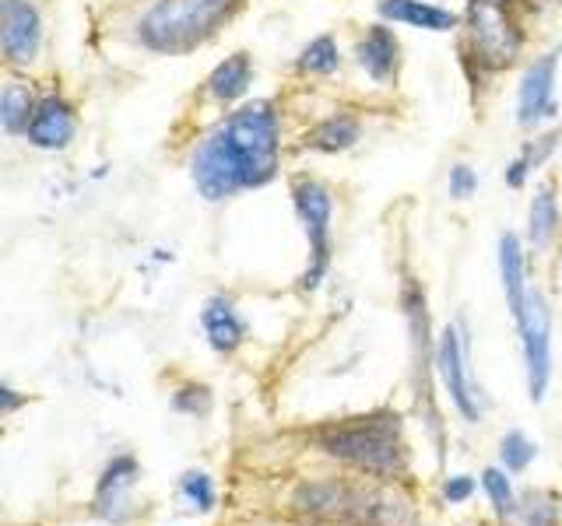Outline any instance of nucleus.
<instances>
[{
	"instance_id": "28",
	"label": "nucleus",
	"mask_w": 562,
	"mask_h": 526,
	"mask_svg": "<svg viewBox=\"0 0 562 526\" xmlns=\"http://www.w3.org/2000/svg\"><path fill=\"white\" fill-rule=\"evenodd\" d=\"M22 403H25L22 393H14V390H8V386H0V418L11 414V411H18Z\"/></svg>"
},
{
	"instance_id": "18",
	"label": "nucleus",
	"mask_w": 562,
	"mask_h": 526,
	"mask_svg": "<svg viewBox=\"0 0 562 526\" xmlns=\"http://www.w3.org/2000/svg\"><path fill=\"white\" fill-rule=\"evenodd\" d=\"M527 236H531L535 250H549L559 236V201L552 183H544L538 190V197L531 204V218H527Z\"/></svg>"
},
{
	"instance_id": "13",
	"label": "nucleus",
	"mask_w": 562,
	"mask_h": 526,
	"mask_svg": "<svg viewBox=\"0 0 562 526\" xmlns=\"http://www.w3.org/2000/svg\"><path fill=\"white\" fill-rule=\"evenodd\" d=\"M380 14L386 22H401L426 32H450L457 28V14L447 8H436L429 0H380Z\"/></svg>"
},
{
	"instance_id": "21",
	"label": "nucleus",
	"mask_w": 562,
	"mask_h": 526,
	"mask_svg": "<svg viewBox=\"0 0 562 526\" xmlns=\"http://www.w3.org/2000/svg\"><path fill=\"white\" fill-rule=\"evenodd\" d=\"M341 64V53H338V43H334V35H316V39L299 53V70H306V75H334Z\"/></svg>"
},
{
	"instance_id": "26",
	"label": "nucleus",
	"mask_w": 562,
	"mask_h": 526,
	"mask_svg": "<svg viewBox=\"0 0 562 526\" xmlns=\"http://www.w3.org/2000/svg\"><path fill=\"white\" fill-rule=\"evenodd\" d=\"M474 491V481L468 478V473H457V478H447L443 484V499L447 502H468Z\"/></svg>"
},
{
	"instance_id": "9",
	"label": "nucleus",
	"mask_w": 562,
	"mask_h": 526,
	"mask_svg": "<svg viewBox=\"0 0 562 526\" xmlns=\"http://www.w3.org/2000/svg\"><path fill=\"white\" fill-rule=\"evenodd\" d=\"M555 67H559V53H549V57H541L527 67L520 92H517L520 127H535L538 119L555 116Z\"/></svg>"
},
{
	"instance_id": "5",
	"label": "nucleus",
	"mask_w": 562,
	"mask_h": 526,
	"mask_svg": "<svg viewBox=\"0 0 562 526\" xmlns=\"http://www.w3.org/2000/svg\"><path fill=\"white\" fill-rule=\"evenodd\" d=\"M517 333L527 362V390H531L535 403H541L552 379V312H549V298L541 291L527 295V306L517 320Z\"/></svg>"
},
{
	"instance_id": "14",
	"label": "nucleus",
	"mask_w": 562,
	"mask_h": 526,
	"mask_svg": "<svg viewBox=\"0 0 562 526\" xmlns=\"http://www.w3.org/2000/svg\"><path fill=\"white\" fill-rule=\"evenodd\" d=\"M499 274H503V291H506V306H509V316H514V323L520 320V312L527 306V277H524V250H520V239L517 236H503L499 239Z\"/></svg>"
},
{
	"instance_id": "27",
	"label": "nucleus",
	"mask_w": 562,
	"mask_h": 526,
	"mask_svg": "<svg viewBox=\"0 0 562 526\" xmlns=\"http://www.w3.org/2000/svg\"><path fill=\"white\" fill-rule=\"evenodd\" d=\"M527 172H531V162L520 155V158H514V162L506 165V186H514V190H520L524 183H527Z\"/></svg>"
},
{
	"instance_id": "10",
	"label": "nucleus",
	"mask_w": 562,
	"mask_h": 526,
	"mask_svg": "<svg viewBox=\"0 0 562 526\" xmlns=\"http://www.w3.org/2000/svg\"><path fill=\"white\" fill-rule=\"evenodd\" d=\"M439 376L447 382V393L453 400V408L461 411L468 421H479V397H474V386L468 379V365H464V341L457 327H447L443 338H439Z\"/></svg>"
},
{
	"instance_id": "16",
	"label": "nucleus",
	"mask_w": 562,
	"mask_h": 526,
	"mask_svg": "<svg viewBox=\"0 0 562 526\" xmlns=\"http://www.w3.org/2000/svg\"><path fill=\"white\" fill-rule=\"evenodd\" d=\"M201 323H204V333H207V341L215 351H236L239 347L243 320H239V312L228 298H222V295L207 298V306L201 312Z\"/></svg>"
},
{
	"instance_id": "23",
	"label": "nucleus",
	"mask_w": 562,
	"mask_h": 526,
	"mask_svg": "<svg viewBox=\"0 0 562 526\" xmlns=\"http://www.w3.org/2000/svg\"><path fill=\"white\" fill-rule=\"evenodd\" d=\"M482 488H485V495L492 499V505H496V513L499 516H509L517 508V502H514V484H509V478L503 470H485L482 473Z\"/></svg>"
},
{
	"instance_id": "19",
	"label": "nucleus",
	"mask_w": 562,
	"mask_h": 526,
	"mask_svg": "<svg viewBox=\"0 0 562 526\" xmlns=\"http://www.w3.org/2000/svg\"><path fill=\"white\" fill-rule=\"evenodd\" d=\"M359 137H362V123H359L356 116L338 113V116H330V119H324V123H316V127L310 130V137H306V145H310L313 151H327V155H334V151L351 148Z\"/></svg>"
},
{
	"instance_id": "1",
	"label": "nucleus",
	"mask_w": 562,
	"mask_h": 526,
	"mask_svg": "<svg viewBox=\"0 0 562 526\" xmlns=\"http://www.w3.org/2000/svg\"><path fill=\"white\" fill-rule=\"evenodd\" d=\"M278 151L281 123L274 105L250 102L193 151V183L207 201H225L239 190L263 186L278 172Z\"/></svg>"
},
{
	"instance_id": "25",
	"label": "nucleus",
	"mask_w": 562,
	"mask_h": 526,
	"mask_svg": "<svg viewBox=\"0 0 562 526\" xmlns=\"http://www.w3.org/2000/svg\"><path fill=\"white\" fill-rule=\"evenodd\" d=\"M474 190H479V175L471 172V165H453L450 169V197L468 201V197H474Z\"/></svg>"
},
{
	"instance_id": "7",
	"label": "nucleus",
	"mask_w": 562,
	"mask_h": 526,
	"mask_svg": "<svg viewBox=\"0 0 562 526\" xmlns=\"http://www.w3.org/2000/svg\"><path fill=\"white\" fill-rule=\"evenodd\" d=\"M468 28L479 60L485 67H506L520 49V32L509 22L506 0H471Z\"/></svg>"
},
{
	"instance_id": "8",
	"label": "nucleus",
	"mask_w": 562,
	"mask_h": 526,
	"mask_svg": "<svg viewBox=\"0 0 562 526\" xmlns=\"http://www.w3.org/2000/svg\"><path fill=\"white\" fill-rule=\"evenodd\" d=\"M43 43V18L32 0H0V60L32 64Z\"/></svg>"
},
{
	"instance_id": "4",
	"label": "nucleus",
	"mask_w": 562,
	"mask_h": 526,
	"mask_svg": "<svg viewBox=\"0 0 562 526\" xmlns=\"http://www.w3.org/2000/svg\"><path fill=\"white\" fill-rule=\"evenodd\" d=\"M228 11H233V0H158L140 18L137 35L151 53L183 57V53L198 49L204 39L215 35Z\"/></svg>"
},
{
	"instance_id": "22",
	"label": "nucleus",
	"mask_w": 562,
	"mask_h": 526,
	"mask_svg": "<svg viewBox=\"0 0 562 526\" xmlns=\"http://www.w3.org/2000/svg\"><path fill=\"white\" fill-rule=\"evenodd\" d=\"M499 456H503V467L517 473V470H524V467H531V460L538 456V446H535L524 432H509V435L503 438Z\"/></svg>"
},
{
	"instance_id": "11",
	"label": "nucleus",
	"mask_w": 562,
	"mask_h": 526,
	"mask_svg": "<svg viewBox=\"0 0 562 526\" xmlns=\"http://www.w3.org/2000/svg\"><path fill=\"white\" fill-rule=\"evenodd\" d=\"M75 130H78L75 110H70L64 99L46 95V99L35 102L32 119H29V127H25V137L32 140L35 148L60 151V148L70 145V140H75Z\"/></svg>"
},
{
	"instance_id": "15",
	"label": "nucleus",
	"mask_w": 562,
	"mask_h": 526,
	"mask_svg": "<svg viewBox=\"0 0 562 526\" xmlns=\"http://www.w3.org/2000/svg\"><path fill=\"white\" fill-rule=\"evenodd\" d=\"M134 481H137V464L131 456H120V460L105 467L99 481V495H95L99 513L110 519H123V505H127V491L134 488Z\"/></svg>"
},
{
	"instance_id": "12",
	"label": "nucleus",
	"mask_w": 562,
	"mask_h": 526,
	"mask_svg": "<svg viewBox=\"0 0 562 526\" xmlns=\"http://www.w3.org/2000/svg\"><path fill=\"white\" fill-rule=\"evenodd\" d=\"M356 57H359V64L369 78L380 81V84H391L401 70V43L386 25H373L359 39Z\"/></svg>"
},
{
	"instance_id": "6",
	"label": "nucleus",
	"mask_w": 562,
	"mask_h": 526,
	"mask_svg": "<svg viewBox=\"0 0 562 526\" xmlns=\"http://www.w3.org/2000/svg\"><path fill=\"white\" fill-rule=\"evenodd\" d=\"M292 204H295V215L303 218L306 228V239H310V267L303 285L316 288L327 274V260H330V193L324 183L316 180H299L292 186Z\"/></svg>"
},
{
	"instance_id": "20",
	"label": "nucleus",
	"mask_w": 562,
	"mask_h": 526,
	"mask_svg": "<svg viewBox=\"0 0 562 526\" xmlns=\"http://www.w3.org/2000/svg\"><path fill=\"white\" fill-rule=\"evenodd\" d=\"M32 110H35V99L22 81L0 84V127L8 134H25Z\"/></svg>"
},
{
	"instance_id": "29",
	"label": "nucleus",
	"mask_w": 562,
	"mask_h": 526,
	"mask_svg": "<svg viewBox=\"0 0 562 526\" xmlns=\"http://www.w3.org/2000/svg\"><path fill=\"white\" fill-rule=\"evenodd\" d=\"M233 4H236V0H233Z\"/></svg>"
},
{
	"instance_id": "17",
	"label": "nucleus",
	"mask_w": 562,
	"mask_h": 526,
	"mask_svg": "<svg viewBox=\"0 0 562 526\" xmlns=\"http://www.w3.org/2000/svg\"><path fill=\"white\" fill-rule=\"evenodd\" d=\"M254 84V64L246 53H236V57H228L222 60L215 70H211V78H207V92L211 99H218V102H236L246 95V88Z\"/></svg>"
},
{
	"instance_id": "2",
	"label": "nucleus",
	"mask_w": 562,
	"mask_h": 526,
	"mask_svg": "<svg viewBox=\"0 0 562 526\" xmlns=\"http://www.w3.org/2000/svg\"><path fill=\"white\" fill-rule=\"evenodd\" d=\"M316 446L376 481H394L408 470V446H404L401 421L394 414L334 421L316 432Z\"/></svg>"
},
{
	"instance_id": "3",
	"label": "nucleus",
	"mask_w": 562,
	"mask_h": 526,
	"mask_svg": "<svg viewBox=\"0 0 562 526\" xmlns=\"http://www.w3.org/2000/svg\"><path fill=\"white\" fill-rule=\"evenodd\" d=\"M299 513L321 523H345V526H404L412 523V508L391 488L373 481H310L295 495Z\"/></svg>"
},
{
	"instance_id": "24",
	"label": "nucleus",
	"mask_w": 562,
	"mask_h": 526,
	"mask_svg": "<svg viewBox=\"0 0 562 526\" xmlns=\"http://www.w3.org/2000/svg\"><path fill=\"white\" fill-rule=\"evenodd\" d=\"M180 488H183V495H187V502H190L193 508H211V505H215V488H211V478H207V473H198V470L183 473Z\"/></svg>"
}]
</instances>
